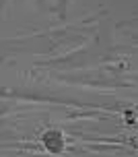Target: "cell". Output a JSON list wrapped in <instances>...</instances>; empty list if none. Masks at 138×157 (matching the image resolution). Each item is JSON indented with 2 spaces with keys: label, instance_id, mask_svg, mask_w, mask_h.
Listing matches in <instances>:
<instances>
[{
  "label": "cell",
  "instance_id": "6da1fadb",
  "mask_svg": "<svg viewBox=\"0 0 138 157\" xmlns=\"http://www.w3.org/2000/svg\"><path fill=\"white\" fill-rule=\"evenodd\" d=\"M52 136H54V134L47 132L46 136H43V143L47 145V149H50V151H60L62 149V136H60V132L56 134V139H52Z\"/></svg>",
  "mask_w": 138,
  "mask_h": 157
}]
</instances>
